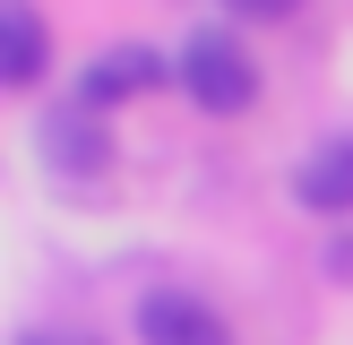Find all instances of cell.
Listing matches in <instances>:
<instances>
[{"instance_id":"obj_7","label":"cell","mask_w":353,"mask_h":345,"mask_svg":"<svg viewBox=\"0 0 353 345\" xmlns=\"http://www.w3.org/2000/svg\"><path fill=\"white\" fill-rule=\"evenodd\" d=\"M17 345H86V337H69V328H26Z\"/></svg>"},{"instance_id":"obj_6","label":"cell","mask_w":353,"mask_h":345,"mask_svg":"<svg viewBox=\"0 0 353 345\" xmlns=\"http://www.w3.org/2000/svg\"><path fill=\"white\" fill-rule=\"evenodd\" d=\"M147 86H164V61H155L147 43H121V52H103L95 69H86V103H121V95H147Z\"/></svg>"},{"instance_id":"obj_4","label":"cell","mask_w":353,"mask_h":345,"mask_svg":"<svg viewBox=\"0 0 353 345\" xmlns=\"http://www.w3.org/2000/svg\"><path fill=\"white\" fill-rule=\"evenodd\" d=\"M293 199L319 207V216H345L353 207V138H327V147L302 155V172H293Z\"/></svg>"},{"instance_id":"obj_1","label":"cell","mask_w":353,"mask_h":345,"mask_svg":"<svg viewBox=\"0 0 353 345\" xmlns=\"http://www.w3.org/2000/svg\"><path fill=\"white\" fill-rule=\"evenodd\" d=\"M172 78H181V95L199 103V112H216V121H233V112L259 103V69H250V52H241L224 26H199V34H190L181 61H172Z\"/></svg>"},{"instance_id":"obj_5","label":"cell","mask_w":353,"mask_h":345,"mask_svg":"<svg viewBox=\"0 0 353 345\" xmlns=\"http://www.w3.org/2000/svg\"><path fill=\"white\" fill-rule=\"evenodd\" d=\"M43 52H52V34H43V17H34V0H0V78L34 86L43 78Z\"/></svg>"},{"instance_id":"obj_3","label":"cell","mask_w":353,"mask_h":345,"mask_svg":"<svg viewBox=\"0 0 353 345\" xmlns=\"http://www.w3.org/2000/svg\"><path fill=\"white\" fill-rule=\"evenodd\" d=\"M138 345H233V328L199 293H147L138 302Z\"/></svg>"},{"instance_id":"obj_2","label":"cell","mask_w":353,"mask_h":345,"mask_svg":"<svg viewBox=\"0 0 353 345\" xmlns=\"http://www.w3.org/2000/svg\"><path fill=\"white\" fill-rule=\"evenodd\" d=\"M43 155L69 172V181H95L103 164H112V138H103V112L95 103H61V112H43Z\"/></svg>"},{"instance_id":"obj_8","label":"cell","mask_w":353,"mask_h":345,"mask_svg":"<svg viewBox=\"0 0 353 345\" xmlns=\"http://www.w3.org/2000/svg\"><path fill=\"white\" fill-rule=\"evenodd\" d=\"M233 9H259V17H276V9H293V0H233Z\"/></svg>"}]
</instances>
